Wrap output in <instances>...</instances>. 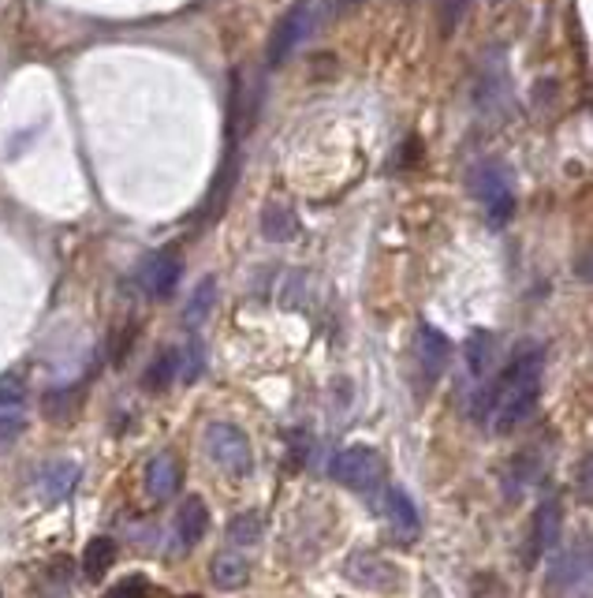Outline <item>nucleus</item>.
<instances>
[{
    "label": "nucleus",
    "mask_w": 593,
    "mask_h": 598,
    "mask_svg": "<svg viewBox=\"0 0 593 598\" xmlns=\"http://www.w3.org/2000/svg\"><path fill=\"white\" fill-rule=\"evenodd\" d=\"M541 352H523L504 378L497 382L493 400H489V423L497 434H512L519 423H527L541 397Z\"/></svg>",
    "instance_id": "1"
},
{
    "label": "nucleus",
    "mask_w": 593,
    "mask_h": 598,
    "mask_svg": "<svg viewBox=\"0 0 593 598\" xmlns=\"http://www.w3.org/2000/svg\"><path fill=\"white\" fill-rule=\"evenodd\" d=\"M333 479L340 486L354 494H374L381 486V479H385V460H381V453H374L370 445H351V449L336 453L333 460Z\"/></svg>",
    "instance_id": "2"
},
{
    "label": "nucleus",
    "mask_w": 593,
    "mask_h": 598,
    "mask_svg": "<svg viewBox=\"0 0 593 598\" xmlns=\"http://www.w3.org/2000/svg\"><path fill=\"white\" fill-rule=\"evenodd\" d=\"M206 453L228 471V475H250L254 471L250 437L232 423H209L206 427Z\"/></svg>",
    "instance_id": "3"
},
{
    "label": "nucleus",
    "mask_w": 593,
    "mask_h": 598,
    "mask_svg": "<svg viewBox=\"0 0 593 598\" xmlns=\"http://www.w3.org/2000/svg\"><path fill=\"white\" fill-rule=\"evenodd\" d=\"M474 195L481 199V206H486V217H489V225H493V229H504V225L512 221L515 195H512V180L504 176V168H497V165L481 168Z\"/></svg>",
    "instance_id": "4"
},
{
    "label": "nucleus",
    "mask_w": 593,
    "mask_h": 598,
    "mask_svg": "<svg viewBox=\"0 0 593 598\" xmlns=\"http://www.w3.org/2000/svg\"><path fill=\"white\" fill-rule=\"evenodd\" d=\"M313 30V4H295L287 8V15L276 23L273 41H269V64L281 67L295 49L307 41V34Z\"/></svg>",
    "instance_id": "5"
},
{
    "label": "nucleus",
    "mask_w": 593,
    "mask_h": 598,
    "mask_svg": "<svg viewBox=\"0 0 593 598\" xmlns=\"http://www.w3.org/2000/svg\"><path fill=\"white\" fill-rule=\"evenodd\" d=\"M180 277H183V263H180V255H176L172 247L154 251V255H150L146 263L139 266L142 292H146V296H154V300L172 296L176 284H180Z\"/></svg>",
    "instance_id": "6"
},
{
    "label": "nucleus",
    "mask_w": 593,
    "mask_h": 598,
    "mask_svg": "<svg viewBox=\"0 0 593 598\" xmlns=\"http://www.w3.org/2000/svg\"><path fill=\"white\" fill-rule=\"evenodd\" d=\"M560 535V501L556 498H545L541 509L533 512V524H530V535H527V546H523V565L533 569L541 561V554L556 543Z\"/></svg>",
    "instance_id": "7"
},
{
    "label": "nucleus",
    "mask_w": 593,
    "mask_h": 598,
    "mask_svg": "<svg viewBox=\"0 0 593 598\" xmlns=\"http://www.w3.org/2000/svg\"><path fill=\"white\" fill-rule=\"evenodd\" d=\"M27 416H30L27 385L20 378H8L0 385V445H12L15 437L27 431Z\"/></svg>",
    "instance_id": "8"
},
{
    "label": "nucleus",
    "mask_w": 593,
    "mask_h": 598,
    "mask_svg": "<svg viewBox=\"0 0 593 598\" xmlns=\"http://www.w3.org/2000/svg\"><path fill=\"white\" fill-rule=\"evenodd\" d=\"M385 517H388L392 535L400 538V543H411V538L418 535V527H422L418 509H414V501L407 498L403 486H392V491L385 494Z\"/></svg>",
    "instance_id": "9"
},
{
    "label": "nucleus",
    "mask_w": 593,
    "mask_h": 598,
    "mask_svg": "<svg viewBox=\"0 0 593 598\" xmlns=\"http://www.w3.org/2000/svg\"><path fill=\"white\" fill-rule=\"evenodd\" d=\"M418 359H422V374H426V382H437V378L444 374L448 359H452V344H448V336L434 330V326H422L418 330Z\"/></svg>",
    "instance_id": "10"
},
{
    "label": "nucleus",
    "mask_w": 593,
    "mask_h": 598,
    "mask_svg": "<svg viewBox=\"0 0 593 598\" xmlns=\"http://www.w3.org/2000/svg\"><path fill=\"white\" fill-rule=\"evenodd\" d=\"M209 532V509L206 501L198 498V494H188L180 505V512H176V538H180L183 546H194L202 543Z\"/></svg>",
    "instance_id": "11"
},
{
    "label": "nucleus",
    "mask_w": 593,
    "mask_h": 598,
    "mask_svg": "<svg viewBox=\"0 0 593 598\" xmlns=\"http://www.w3.org/2000/svg\"><path fill=\"white\" fill-rule=\"evenodd\" d=\"M347 576H351L354 584L370 587V591H392L396 584V569L374 558V554H354L351 565H347Z\"/></svg>",
    "instance_id": "12"
},
{
    "label": "nucleus",
    "mask_w": 593,
    "mask_h": 598,
    "mask_svg": "<svg viewBox=\"0 0 593 598\" xmlns=\"http://www.w3.org/2000/svg\"><path fill=\"white\" fill-rule=\"evenodd\" d=\"M176 486H180V460L172 457V453H157L154 460H150L146 468V491L154 501H168L176 494Z\"/></svg>",
    "instance_id": "13"
},
{
    "label": "nucleus",
    "mask_w": 593,
    "mask_h": 598,
    "mask_svg": "<svg viewBox=\"0 0 593 598\" xmlns=\"http://www.w3.org/2000/svg\"><path fill=\"white\" fill-rule=\"evenodd\" d=\"M75 483H79V465H75V460H53V465L41 471L38 486H41V498L56 505L75 491Z\"/></svg>",
    "instance_id": "14"
},
{
    "label": "nucleus",
    "mask_w": 593,
    "mask_h": 598,
    "mask_svg": "<svg viewBox=\"0 0 593 598\" xmlns=\"http://www.w3.org/2000/svg\"><path fill=\"white\" fill-rule=\"evenodd\" d=\"M209 576H214V584L220 591H240L243 584L250 580V561L243 558V554H217L214 565H209Z\"/></svg>",
    "instance_id": "15"
},
{
    "label": "nucleus",
    "mask_w": 593,
    "mask_h": 598,
    "mask_svg": "<svg viewBox=\"0 0 593 598\" xmlns=\"http://www.w3.org/2000/svg\"><path fill=\"white\" fill-rule=\"evenodd\" d=\"M113 561H116V543L113 538H105V535L90 538L87 550H82V572H87L90 580L105 576V572L113 569Z\"/></svg>",
    "instance_id": "16"
},
{
    "label": "nucleus",
    "mask_w": 593,
    "mask_h": 598,
    "mask_svg": "<svg viewBox=\"0 0 593 598\" xmlns=\"http://www.w3.org/2000/svg\"><path fill=\"white\" fill-rule=\"evenodd\" d=\"M180 378V352L176 348H168V352H160V356L150 364L146 370V390H168V385Z\"/></svg>",
    "instance_id": "17"
},
{
    "label": "nucleus",
    "mask_w": 593,
    "mask_h": 598,
    "mask_svg": "<svg viewBox=\"0 0 593 598\" xmlns=\"http://www.w3.org/2000/svg\"><path fill=\"white\" fill-rule=\"evenodd\" d=\"M214 292H217V284H214V277H206V281L194 289V296L188 303V326L191 330H198L202 322H206V315H209V307H214Z\"/></svg>",
    "instance_id": "18"
},
{
    "label": "nucleus",
    "mask_w": 593,
    "mask_h": 598,
    "mask_svg": "<svg viewBox=\"0 0 593 598\" xmlns=\"http://www.w3.org/2000/svg\"><path fill=\"white\" fill-rule=\"evenodd\" d=\"M489 359H493V336L489 333H470L467 341V367L474 378H481L489 370Z\"/></svg>",
    "instance_id": "19"
},
{
    "label": "nucleus",
    "mask_w": 593,
    "mask_h": 598,
    "mask_svg": "<svg viewBox=\"0 0 593 598\" xmlns=\"http://www.w3.org/2000/svg\"><path fill=\"white\" fill-rule=\"evenodd\" d=\"M228 538H232L235 546H254L261 538V517H258V512H243V517H232V524H228Z\"/></svg>",
    "instance_id": "20"
},
{
    "label": "nucleus",
    "mask_w": 593,
    "mask_h": 598,
    "mask_svg": "<svg viewBox=\"0 0 593 598\" xmlns=\"http://www.w3.org/2000/svg\"><path fill=\"white\" fill-rule=\"evenodd\" d=\"M261 229H266L269 240H292L295 236V217L287 214V209H266V221H261Z\"/></svg>",
    "instance_id": "21"
},
{
    "label": "nucleus",
    "mask_w": 593,
    "mask_h": 598,
    "mask_svg": "<svg viewBox=\"0 0 593 598\" xmlns=\"http://www.w3.org/2000/svg\"><path fill=\"white\" fill-rule=\"evenodd\" d=\"M146 576H127V580H120V584L113 587L105 598H146Z\"/></svg>",
    "instance_id": "22"
},
{
    "label": "nucleus",
    "mask_w": 593,
    "mask_h": 598,
    "mask_svg": "<svg viewBox=\"0 0 593 598\" xmlns=\"http://www.w3.org/2000/svg\"><path fill=\"white\" fill-rule=\"evenodd\" d=\"M582 501H590V460H582Z\"/></svg>",
    "instance_id": "23"
},
{
    "label": "nucleus",
    "mask_w": 593,
    "mask_h": 598,
    "mask_svg": "<svg viewBox=\"0 0 593 598\" xmlns=\"http://www.w3.org/2000/svg\"><path fill=\"white\" fill-rule=\"evenodd\" d=\"M183 598H198V595H183Z\"/></svg>",
    "instance_id": "24"
}]
</instances>
